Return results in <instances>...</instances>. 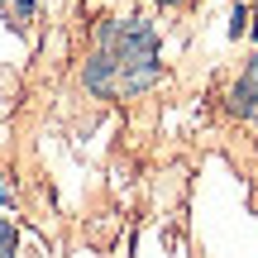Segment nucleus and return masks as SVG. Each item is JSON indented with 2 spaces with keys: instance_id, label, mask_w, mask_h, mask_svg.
<instances>
[{
  "instance_id": "obj_1",
  "label": "nucleus",
  "mask_w": 258,
  "mask_h": 258,
  "mask_svg": "<svg viewBox=\"0 0 258 258\" xmlns=\"http://www.w3.org/2000/svg\"><path fill=\"white\" fill-rule=\"evenodd\" d=\"M105 48L115 57V72H120V96H144L148 86L163 77L158 67V29L148 19H105L96 29Z\"/></svg>"
},
{
  "instance_id": "obj_2",
  "label": "nucleus",
  "mask_w": 258,
  "mask_h": 258,
  "mask_svg": "<svg viewBox=\"0 0 258 258\" xmlns=\"http://www.w3.org/2000/svg\"><path fill=\"white\" fill-rule=\"evenodd\" d=\"M230 115H239V120L258 115V57H249L244 77H239V82L230 86Z\"/></svg>"
},
{
  "instance_id": "obj_3",
  "label": "nucleus",
  "mask_w": 258,
  "mask_h": 258,
  "mask_svg": "<svg viewBox=\"0 0 258 258\" xmlns=\"http://www.w3.org/2000/svg\"><path fill=\"white\" fill-rule=\"evenodd\" d=\"M15 244H19L15 225H10V215H0V258H15Z\"/></svg>"
},
{
  "instance_id": "obj_4",
  "label": "nucleus",
  "mask_w": 258,
  "mask_h": 258,
  "mask_svg": "<svg viewBox=\"0 0 258 258\" xmlns=\"http://www.w3.org/2000/svg\"><path fill=\"white\" fill-rule=\"evenodd\" d=\"M244 29H249V5H234V15H230V38H239Z\"/></svg>"
},
{
  "instance_id": "obj_5",
  "label": "nucleus",
  "mask_w": 258,
  "mask_h": 258,
  "mask_svg": "<svg viewBox=\"0 0 258 258\" xmlns=\"http://www.w3.org/2000/svg\"><path fill=\"white\" fill-rule=\"evenodd\" d=\"M5 5L15 10V15H34V5H38V0H5Z\"/></svg>"
},
{
  "instance_id": "obj_6",
  "label": "nucleus",
  "mask_w": 258,
  "mask_h": 258,
  "mask_svg": "<svg viewBox=\"0 0 258 258\" xmlns=\"http://www.w3.org/2000/svg\"><path fill=\"white\" fill-rule=\"evenodd\" d=\"M0 206H10V186H0Z\"/></svg>"
},
{
  "instance_id": "obj_7",
  "label": "nucleus",
  "mask_w": 258,
  "mask_h": 258,
  "mask_svg": "<svg viewBox=\"0 0 258 258\" xmlns=\"http://www.w3.org/2000/svg\"><path fill=\"white\" fill-rule=\"evenodd\" d=\"M253 38H258V5H253Z\"/></svg>"
},
{
  "instance_id": "obj_8",
  "label": "nucleus",
  "mask_w": 258,
  "mask_h": 258,
  "mask_svg": "<svg viewBox=\"0 0 258 258\" xmlns=\"http://www.w3.org/2000/svg\"><path fill=\"white\" fill-rule=\"evenodd\" d=\"M158 5H182V0H158Z\"/></svg>"
}]
</instances>
